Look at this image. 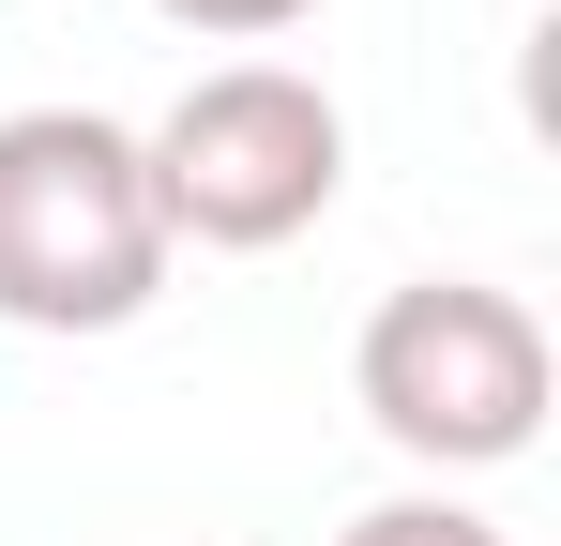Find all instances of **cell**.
<instances>
[{
	"instance_id": "1",
	"label": "cell",
	"mask_w": 561,
	"mask_h": 546,
	"mask_svg": "<svg viewBox=\"0 0 561 546\" xmlns=\"http://www.w3.org/2000/svg\"><path fill=\"white\" fill-rule=\"evenodd\" d=\"M168 213L137 168V122L106 106H15L0 122V319L15 334H122L168 288Z\"/></svg>"
},
{
	"instance_id": "2",
	"label": "cell",
	"mask_w": 561,
	"mask_h": 546,
	"mask_svg": "<svg viewBox=\"0 0 561 546\" xmlns=\"http://www.w3.org/2000/svg\"><path fill=\"white\" fill-rule=\"evenodd\" d=\"M137 168H152L168 243L274 259V243H304L350 197V106L304 61H213V77H183L168 122H137Z\"/></svg>"
},
{
	"instance_id": "3",
	"label": "cell",
	"mask_w": 561,
	"mask_h": 546,
	"mask_svg": "<svg viewBox=\"0 0 561 546\" xmlns=\"http://www.w3.org/2000/svg\"><path fill=\"white\" fill-rule=\"evenodd\" d=\"M350 395L440 486L456 470H516L547 441V319L516 288H485V273H410V288H379L365 350H350Z\"/></svg>"
},
{
	"instance_id": "4",
	"label": "cell",
	"mask_w": 561,
	"mask_h": 546,
	"mask_svg": "<svg viewBox=\"0 0 561 546\" xmlns=\"http://www.w3.org/2000/svg\"><path fill=\"white\" fill-rule=\"evenodd\" d=\"M334 546H501V516H470L456 486H394V501H365Z\"/></svg>"
},
{
	"instance_id": "5",
	"label": "cell",
	"mask_w": 561,
	"mask_h": 546,
	"mask_svg": "<svg viewBox=\"0 0 561 546\" xmlns=\"http://www.w3.org/2000/svg\"><path fill=\"white\" fill-rule=\"evenodd\" d=\"M168 31H213V46H274V31H304L319 0H152Z\"/></svg>"
}]
</instances>
